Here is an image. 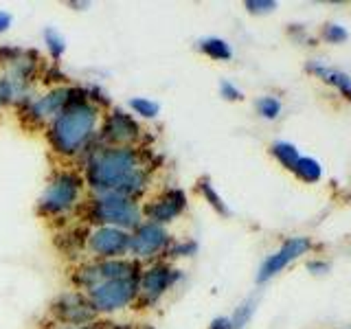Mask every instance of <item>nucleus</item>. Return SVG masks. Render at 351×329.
Returning a JSON list of instances; mask_svg holds the SVG:
<instances>
[{
    "mask_svg": "<svg viewBox=\"0 0 351 329\" xmlns=\"http://www.w3.org/2000/svg\"><path fill=\"white\" fill-rule=\"evenodd\" d=\"M84 182L93 195L119 193L138 200L149 189L152 169L138 147L99 145L88 151Z\"/></svg>",
    "mask_w": 351,
    "mask_h": 329,
    "instance_id": "nucleus-1",
    "label": "nucleus"
},
{
    "mask_svg": "<svg viewBox=\"0 0 351 329\" xmlns=\"http://www.w3.org/2000/svg\"><path fill=\"white\" fill-rule=\"evenodd\" d=\"M101 106H97L88 90L75 88L71 103L55 117L47 127L51 149L60 158H77L90 151V143L97 136Z\"/></svg>",
    "mask_w": 351,
    "mask_h": 329,
    "instance_id": "nucleus-2",
    "label": "nucleus"
},
{
    "mask_svg": "<svg viewBox=\"0 0 351 329\" xmlns=\"http://www.w3.org/2000/svg\"><path fill=\"white\" fill-rule=\"evenodd\" d=\"M84 189H86V182H84L82 173H77L73 169L58 171L51 178V182L47 184V189H44L40 195L38 213L49 219H58V217L69 215L71 211H75V208L82 204Z\"/></svg>",
    "mask_w": 351,
    "mask_h": 329,
    "instance_id": "nucleus-3",
    "label": "nucleus"
},
{
    "mask_svg": "<svg viewBox=\"0 0 351 329\" xmlns=\"http://www.w3.org/2000/svg\"><path fill=\"white\" fill-rule=\"evenodd\" d=\"M88 217L97 226H114L132 233L143 222V208L138 200L119 193H101L93 195L88 202Z\"/></svg>",
    "mask_w": 351,
    "mask_h": 329,
    "instance_id": "nucleus-4",
    "label": "nucleus"
},
{
    "mask_svg": "<svg viewBox=\"0 0 351 329\" xmlns=\"http://www.w3.org/2000/svg\"><path fill=\"white\" fill-rule=\"evenodd\" d=\"M136 274H141V263L134 259H93L88 263H82L73 272V283L80 290L88 292L106 281L136 277Z\"/></svg>",
    "mask_w": 351,
    "mask_h": 329,
    "instance_id": "nucleus-5",
    "label": "nucleus"
},
{
    "mask_svg": "<svg viewBox=\"0 0 351 329\" xmlns=\"http://www.w3.org/2000/svg\"><path fill=\"white\" fill-rule=\"evenodd\" d=\"M88 301L93 303L97 314H114L134 305L138 299V274L136 277H123L106 281L97 288L84 292Z\"/></svg>",
    "mask_w": 351,
    "mask_h": 329,
    "instance_id": "nucleus-6",
    "label": "nucleus"
},
{
    "mask_svg": "<svg viewBox=\"0 0 351 329\" xmlns=\"http://www.w3.org/2000/svg\"><path fill=\"white\" fill-rule=\"evenodd\" d=\"M180 270L165 261H154L152 266L141 270L138 274V299L136 303L143 307L156 305L165 294H167L176 283L180 281Z\"/></svg>",
    "mask_w": 351,
    "mask_h": 329,
    "instance_id": "nucleus-7",
    "label": "nucleus"
},
{
    "mask_svg": "<svg viewBox=\"0 0 351 329\" xmlns=\"http://www.w3.org/2000/svg\"><path fill=\"white\" fill-rule=\"evenodd\" d=\"M171 246L169 230L160 224L141 222L130 233V259L134 261H152L158 259L162 252H167Z\"/></svg>",
    "mask_w": 351,
    "mask_h": 329,
    "instance_id": "nucleus-8",
    "label": "nucleus"
},
{
    "mask_svg": "<svg viewBox=\"0 0 351 329\" xmlns=\"http://www.w3.org/2000/svg\"><path fill=\"white\" fill-rule=\"evenodd\" d=\"M99 141L101 145L110 147H136V143L143 136V127L138 121L128 114L125 110H112L104 117V123L99 127Z\"/></svg>",
    "mask_w": 351,
    "mask_h": 329,
    "instance_id": "nucleus-9",
    "label": "nucleus"
},
{
    "mask_svg": "<svg viewBox=\"0 0 351 329\" xmlns=\"http://www.w3.org/2000/svg\"><path fill=\"white\" fill-rule=\"evenodd\" d=\"M55 323L64 327H90L99 318L84 292H64L51 305Z\"/></svg>",
    "mask_w": 351,
    "mask_h": 329,
    "instance_id": "nucleus-10",
    "label": "nucleus"
},
{
    "mask_svg": "<svg viewBox=\"0 0 351 329\" xmlns=\"http://www.w3.org/2000/svg\"><path fill=\"white\" fill-rule=\"evenodd\" d=\"M93 259H123L130 255V233L114 226H95L86 237Z\"/></svg>",
    "mask_w": 351,
    "mask_h": 329,
    "instance_id": "nucleus-11",
    "label": "nucleus"
},
{
    "mask_svg": "<svg viewBox=\"0 0 351 329\" xmlns=\"http://www.w3.org/2000/svg\"><path fill=\"white\" fill-rule=\"evenodd\" d=\"M75 95V88L71 86H58V88H51L49 93H44L42 97L33 99V101L27 103L25 108V117L31 125H47L51 121L58 117L62 110L71 103V99Z\"/></svg>",
    "mask_w": 351,
    "mask_h": 329,
    "instance_id": "nucleus-12",
    "label": "nucleus"
},
{
    "mask_svg": "<svg viewBox=\"0 0 351 329\" xmlns=\"http://www.w3.org/2000/svg\"><path fill=\"white\" fill-rule=\"evenodd\" d=\"M143 208V219L145 222H152V224H169L173 222L176 217H180L186 208V195L182 189H165L160 193H156L154 197L141 206Z\"/></svg>",
    "mask_w": 351,
    "mask_h": 329,
    "instance_id": "nucleus-13",
    "label": "nucleus"
},
{
    "mask_svg": "<svg viewBox=\"0 0 351 329\" xmlns=\"http://www.w3.org/2000/svg\"><path fill=\"white\" fill-rule=\"evenodd\" d=\"M307 250H310V239L307 237L288 239L277 252H272V255H268L266 259H263V263L259 266V272H257V281L263 283V281L272 279L274 274H279L283 268H288L294 259H299Z\"/></svg>",
    "mask_w": 351,
    "mask_h": 329,
    "instance_id": "nucleus-14",
    "label": "nucleus"
},
{
    "mask_svg": "<svg viewBox=\"0 0 351 329\" xmlns=\"http://www.w3.org/2000/svg\"><path fill=\"white\" fill-rule=\"evenodd\" d=\"M307 71L314 73L316 77H321V80L329 86H336L340 93H343L345 99H351V77L343 71H336V69H329V66H323V64H314L310 62L307 64Z\"/></svg>",
    "mask_w": 351,
    "mask_h": 329,
    "instance_id": "nucleus-15",
    "label": "nucleus"
},
{
    "mask_svg": "<svg viewBox=\"0 0 351 329\" xmlns=\"http://www.w3.org/2000/svg\"><path fill=\"white\" fill-rule=\"evenodd\" d=\"M197 49H200L206 58L217 60V62H226L233 58V51H230L228 42L222 38H204L197 42Z\"/></svg>",
    "mask_w": 351,
    "mask_h": 329,
    "instance_id": "nucleus-16",
    "label": "nucleus"
},
{
    "mask_svg": "<svg viewBox=\"0 0 351 329\" xmlns=\"http://www.w3.org/2000/svg\"><path fill=\"white\" fill-rule=\"evenodd\" d=\"M292 171L299 175L303 182H316V180H321V175H323L321 162H318L316 158H310V156H301L294 162Z\"/></svg>",
    "mask_w": 351,
    "mask_h": 329,
    "instance_id": "nucleus-17",
    "label": "nucleus"
},
{
    "mask_svg": "<svg viewBox=\"0 0 351 329\" xmlns=\"http://www.w3.org/2000/svg\"><path fill=\"white\" fill-rule=\"evenodd\" d=\"M272 154H274V158H277L285 169H292L294 162L301 158L299 149H296L292 143H285V141L274 143V145H272Z\"/></svg>",
    "mask_w": 351,
    "mask_h": 329,
    "instance_id": "nucleus-18",
    "label": "nucleus"
},
{
    "mask_svg": "<svg viewBox=\"0 0 351 329\" xmlns=\"http://www.w3.org/2000/svg\"><path fill=\"white\" fill-rule=\"evenodd\" d=\"M197 189H200L202 197L215 208L217 213L228 215V208H226V204H224V200H222V195H219V193L215 191V186L211 184V180H208V178H202L200 182H197Z\"/></svg>",
    "mask_w": 351,
    "mask_h": 329,
    "instance_id": "nucleus-19",
    "label": "nucleus"
},
{
    "mask_svg": "<svg viewBox=\"0 0 351 329\" xmlns=\"http://www.w3.org/2000/svg\"><path fill=\"white\" fill-rule=\"evenodd\" d=\"M44 44H47V51L51 53L53 60H60L62 55L66 53V40L64 36L53 27H47L44 29Z\"/></svg>",
    "mask_w": 351,
    "mask_h": 329,
    "instance_id": "nucleus-20",
    "label": "nucleus"
},
{
    "mask_svg": "<svg viewBox=\"0 0 351 329\" xmlns=\"http://www.w3.org/2000/svg\"><path fill=\"white\" fill-rule=\"evenodd\" d=\"M130 108H132V112L138 114L141 119H156L158 112H160L158 101H152V99H147V97L130 99Z\"/></svg>",
    "mask_w": 351,
    "mask_h": 329,
    "instance_id": "nucleus-21",
    "label": "nucleus"
},
{
    "mask_svg": "<svg viewBox=\"0 0 351 329\" xmlns=\"http://www.w3.org/2000/svg\"><path fill=\"white\" fill-rule=\"evenodd\" d=\"M255 299H248V301H244L241 303L237 310H235V314L230 316V325H233V329H244L246 327V323L252 318V314H255Z\"/></svg>",
    "mask_w": 351,
    "mask_h": 329,
    "instance_id": "nucleus-22",
    "label": "nucleus"
},
{
    "mask_svg": "<svg viewBox=\"0 0 351 329\" xmlns=\"http://www.w3.org/2000/svg\"><path fill=\"white\" fill-rule=\"evenodd\" d=\"M257 112L263 117V119H277L279 112H281V103H279V99H274V97H261L257 99Z\"/></svg>",
    "mask_w": 351,
    "mask_h": 329,
    "instance_id": "nucleus-23",
    "label": "nucleus"
},
{
    "mask_svg": "<svg viewBox=\"0 0 351 329\" xmlns=\"http://www.w3.org/2000/svg\"><path fill=\"white\" fill-rule=\"evenodd\" d=\"M244 7L250 14L261 16V14H270V11L277 9V3H274V0H246Z\"/></svg>",
    "mask_w": 351,
    "mask_h": 329,
    "instance_id": "nucleus-24",
    "label": "nucleus"
},
{
    "mask_svg": "<svg viewBox=\"0 0 351 329\" xmlns=\"http://www.w3.org/2000/svg\"><path fill=\"white\" fill-rule=\"evenodd\" d=\"M347 36H349V33H347L343 27H340V25H327V27L323 29V38H325L327 42H334V44L345 42Z\"/></svg>",
    "mask_w": 351,
    "mask_h": 329,
    "instance_id": "nucleus-25",
    "label": "nucleus"
},
{
    "mask_svg": "<svg viewBox=\"0 0 351 329\" xmlns=\"http://www.w3.org/2000/svg\"><path fill=\"white\" fill-rule=\"evenodd\" d=\"M197 250V244L195 241H182V244H173L169 246V255L171 257H191L193 252Z\"/></svg>",
    "mask_w": 351,
    "mask_h": 329,
    "instance_id": "nucleus-26",
    "label": "nucleus"
},
{
    "mask_svg": "<svg viewBox=\"0 0 351 329\" xmlns=\"http://www.w3.org/2000/svg\"><path fill=\"white\" fill-rule=\"evenodd\" d=\"M219 95H222L226 101H239V99H244V95H241L239 88L235 84L226 82V80L219 84Z\"/></svg>",
    "mask_w": 351,
    "mask_h": 329,
    "instance_id": "nucleus-27",
    "label": "nucleus"
},
{
    "mask_svg": "<svg viewBox=\"0 0 351 329\" xmlns=\"http://www.w3.org/2000/svg\"><path fill=\"white\" fill-rule=\"evenodd\" d=\"M11 103H16V99H14V93H11V86L9 82L5 80L3 75H0V110L11 106Z\"/></svg>",
    "mask_w": 351,
    "mask_h": 329,
    "instance_id": "nucleus-28",
    "label": "nucleus"
},
{
    "mask_svg": "<svg viewBox=\"0 0 351 329\" xmlns=\"http://www.w3.org/2000/svg\"><path fill=\"white\" fill-rule=\"evenodd\" d=\"M11 22H14V16H11L9 11L0 9V33H5L11 27Z\"/></svg>",
    "mask_w": 351,
    "mask_h": 329,
    "instance_id": "nucleus-29",
    "label": "nucleus"
},
{
    "mask_svg": "<svg viewBox=\"0 0 351 329\" xmlns=\"http://www.w3.org/2000/svg\"><path fill=\"white\" fill-rule=\"evenodd\" d=\"M208 329H233V325H230L228 316H219V318H215V321L211 323V327H208Z\"/></svg>",
    "mask_w": 351,
    "mask_h": 329,
    "instance_id": "nucleus-30",
    "label": "nucleus"
},
{
    "mask_svg": "<svg viewBox=\"0 0 351 329\" xmlns=\"http://www.w3.org/2000/svg\"><path fill=\"white\" fill-rule=\"evenodd\" d=\"M310 270H327V263H310Z\"/></svg>",
    "mask_w": 351,
    "mask_h": 329,
    "instance_id": "nucleus-31",
    "label": "nucleus"
},
{
    "mask_svg": "<svg viewBox=\"0 0 351 329\" xmlns=\"http://www.w3.org/2000/svg\"><path fill=\"white\" fill-rule=\"evenodd\" d=\"M55 329H93V327H64V325H58Z\"/></svg>",
    "mask_w": 351,
    "mask_h": 329,
    "instance_id": "nucleus-32",
    "label": "nucleus"
}]
</instances>
